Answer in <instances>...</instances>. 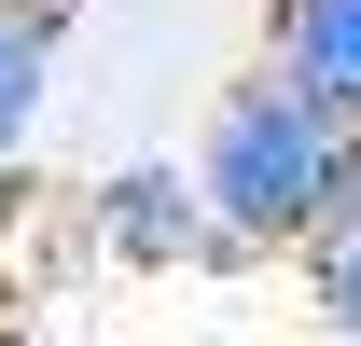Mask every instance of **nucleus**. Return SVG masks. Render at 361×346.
<instances>
[{"instance_id": "nucleus-3", "label": "nucleus", "mask_w": 361, "mask_h": 346, "mask_svg": "<svg viewBox=\"0 0 361 346\" xmlns=\"http://www.w3.org/2000/svg\"><path fill=\"white\" fill-rule=\"evenodd\" d=\"M70 42H84V0H0V194H14V180H28V153L56 139Z\"/></svg>"}, {"instance_id": "nucleus-5", "label": "nucleus", "mask_w": 361, "mask_h": 346, "mask_svg": "<svg viewBox=\"0 0 361 346\" xmlns=\"http://www.w3.org/2000/svg\"><path fill=\"white\" fill-rule=\"evenodd\" d=\"M306 319H319V346H361V222H334V236H306Z\"/></svg>"}, {"instance_id": "nucleus-1", "label": "nucleus", "mask_w": 361, "mask_h": 346, "mask_svg": "<svg viewBox=\"0 0 361 346\" xmlns=\"http://www.w3.org/2000/svg\"><path fill=\"white\" fill-rule=\"evenodd\" d=\"M348 153H361V125L334 97H306L278 56H236L195 111V194L223 222V263H278L306 236H334L348 222Z\"/></svg>"}, {"instance_id": "nucleus-2", "label": "nucleus", "mask_w": 361, "mask_h": 346, "mask_svg": "<svg viewBox=\"0 0 361 346\" xmlns=\"http://www.w3.org/2000/svg\"><path fill=\"white\" fill-rule=\"evenodd\" d=\"M84 250L126 277H180V263H223V222L195 194V153H111L84 180Z\"/></svg>"}, {"instance_id": "nucleus-7", "label": "nucleus", "mask_w": 361, "mask_h": 346, "mask_svg": "<svg viewBox=\"0 0 361 346\" xmlns=\"http://www.w3.org/2000/svg\"><path fill=\"white\" fill-rule=\"evenodd\" d=\"M348 222H361V153H348Z\"/></svg>"}, {"instance_id": "nucleus-4", "label": "nucleus", "mask_w": 361, "mask_h": 346, "mask_svg": "<svg viewBox=\"0 0 361 346\" xmlns=\"http://www.w3.org/2000/svg\"><path fill=\"white\" fill-rule=\"evenodd\" d=\"M250 56H278L306 97H334L361 125V0H264V42Z\"/></svg>"}, {"instance_id": "nucleus-6", "label": "nucleus", "mask_w": 361, "mask_h": 346, "mask_svg": "<svg viewBox=\"0 0 361 346\" xmlns=\"http://www.w3.org/2000/svg\"><path fill=\"white\" fill-rule=\"evenodd\" d=\"M0 346H70V333H42V319H0Z\"/></svg>"}]
</instances>
